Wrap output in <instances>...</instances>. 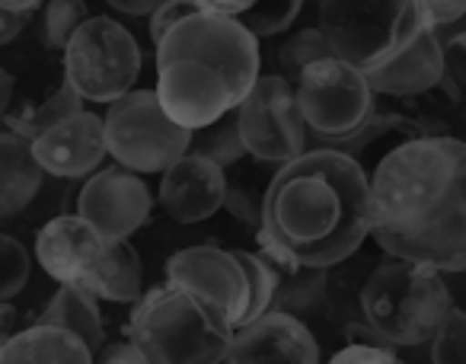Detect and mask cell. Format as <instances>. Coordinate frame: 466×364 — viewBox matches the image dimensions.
Returning a JSON list of instances; mask_svg holds the SVG:
<instances>
[{
  "label": "cell",
  "mask_w": 466,
  "mask_h": 364,
  "mask_svg": "<svg viewBox=\"0 0 466 364\" xmlns=\"http://www.w3.org/2000/svg\"><path fill=\"white\" fill-rule=\"evenodd\" d=\"M237 125L249 154L275 167L307 150V125L300 116L298 93L281 74L256 77L253 90L237 106Z\"/></svg>",
  "instance_id": "obj_10"
},
{
  "label": "cell",
  "mask_w": 466,
  "mask_h": 364,
  "mask_svg": "<svg viewBox=\"0 0 466 364\" xmlns=\"http://www.w3.org/2000/svg\"><path fill=\"white\" fill-rule=\"evenodd\" d=\"M294 93L307 131L323 137L326 144L355 135L374 112V90L368 77L336 55H326L304 67Z\"/></svg>",
  "instance_id": "obj_9"
},
{
  "label": "cell",
  "mask_w": 466,
  "mask_h": 364,
  "mask_svg": "<svg viewBox=\"0 0 466 364\" xmlns=\"http://www.w3.org/2000/svg\"><path fill=\"white\" fill-rule=\"evenodd\" d=\"M39 319L71 329L74 336H80L90 345L93 355L106 342V323H103V310H99V298L86 291L84 285H61L52 294V300H48V307L42 310Z\"/></svg>",
  "instance_id": "obj_26"
},
{
  "label": "cell",
  "mask_w": 466,
  "mask_h": 364,
  "mask_svg": "<svg viewBox=\"0 0 466 364\" xmlns=\"http://www.w3.org/2000/svg\"><path fill=\"white\" fill-rule=\"evenodd\" d=\"M444 61H447V74L466 93V33H457L453 39L444 42Z\"/></svg>",
  "instance_id": "obj_36"
},
{
  "label": "cell",
  "mask_w": 466,
  "mask_h": 364,
  "mask_svg": "<svg viewBox=\"0 0 466 364\" xmlns=\"http://www.w3.org/2000/svg\"><path fill=\"white\" fill-rule=\"evenodd\" d=\"M230 364H313L319 345L300 317L288 310H266L249 323L237 326L227 345Z\"/></svg>",
  "instance_id": "obj_14"
},
{
  "label": "cell",
  "mask_w": 466,
  "mask_h": 364,
  "mask_svg": "<svg viewBox=\"0 0 466 364\" xmlns=\"http://www.w3.org/2000/svg\"><path fill=\"white\" fill-rule=\"evenodd\" d=\"M425 135H447L438 125H428L415 116H406V112H370V118L355 131V135L342 137V141H332L329 147L349 154L351 160H358L364 169L377 167L390 150H396L400 144L412 141V137H425Z\"/></svg>",
  "instance_id": "obj_19"
},
{
  "label": "cell",
  "mask_w": 466,
  "mask_h": 364,
  "mask_svg": "<svg viewBox=\"0 0 466 364\" xmlns=\"http://www.w3.org/2000/svg\"><path fill=\"white\" fill-rule=\"evenodd\" d=\"M39 4H42V0H0V7L14 10V14H33Z\"/></svg>",
  "instance_id": "obj_43"
},
{
  "label": "cell",
  "mask_w": 466,
  "mask_h": 364,
  "mask_svg": "<svg viewBox=\"0 0 466 364\" xmlns=\"http://www.w3.org/2000/svg\"><path fill=\"white\" fill-rule=\"evenodd\" d=\"M444 74H447L444 42L438 39V29L425 26L400 55H393L387 65L364 74V77H368L374 96L380 93V96L409 99L431 90Z\"/></svg>",
  "instance_id": "obj_18"
},
{
  "label": "cell",
  "mask_w": 466,
  "mask_h": 364,
  "mask_svg": "<svg viewBox=\"0 0 466 364\" xmlns=\"http://www.w3.org/2000/svg\"><path fill=\"white\" fill-rule=\"evenodd\" d=\"M259 65V39L240 20L195 10L157 46V96L169 118L195 131L243 103Z\"/></svg>",
  "instance_id": "obj_2"
},
{
  "label": "cell",
  "mask_w": 466,
  "mask_h": 364,
  "mask_svg": "<svg viewBox=\"0 0 466 364\" xmlns=\"http://www.w3.org/2000/svg\"><path fill=\"white\" fill-rule=\"evenodd\" d=\"M383 253L396 259L425 262L444 272H466V147L451 186L434 211L415 230L383 243Z\"/></svg>",
  "instance_id": "obj_11"
},
{
  "label": "cell",
  "mask_w": 466,
  "mask_h": 364,
  "mask_svg": "<svg viewBox=\"0 0 466 364\" xmlns=\"http://www.w3.org/2000/svg\"><path fill=\"white\" fill-rule=\"evenodd\" d=\"M90 16V0H46V42L65 52L74 29Z\"/></svg>",
  "instance_id": "obj_31"
},
{
  "label": "cell",
  "mask_w": 466,
  "mask_h": 364,
  "mask_svg": "<svg viewBox=\"0 0 466 364\" xmlns=\"http://www.w3.org/2000/svg\"><path fill=\"white\" fill-rule=\"evenodd\" d=\"M29 23V14H14V10H4L0 7V48L14 42L16 35L23 33V26Z\"/></svg>",
  "instance_id": "obj_39"
},
{
  "label": "cell",
  "mask_w": 466,
  "mask_h": 364,
  "mask_svg": "<svg viewBox=\"0 0 466 364\" xmlns=\"http://www.w3.org/2000/svg\"><path fill=\"white\" fill-rule=\"evenodd\" d=\"M10 106H14V77H10V74L4 71V65H0V122H4Z\"/></svg>",
  "instance_id": "obj_42"
},
{
  "label": "cell",
  "mask_w": 466,
  "mask_h": 364,
  "mask_svg": "<svg viewBox=\"0 0 466 364\" xmlns=\"http://www.w3.org/2000/svg\"><path fill=\"white\" fill-rule=\"evenodd\" d=\"M33 154L46 176L58 179H86L106 160V122L96 112H74L65 122L48 128L33 141Z\"/></svg>",
  "instance_id": "obj_16"
},
{
  "label": "cell",
  "mask_w": 466,
  "mask_h": 364,
  "mask_svg": "<svg viewBox=\"0 0 466 364\" xmlns=\"http://www.w3.org/2000/svg\"><path fill=\"white\" fill-rule=\"evenodd\" d=\"M224 167L208 157L186 150L160 173V208L176 224H201L224 208Z\"/></svg>",
  "instance_id": "obj_15"
},
{
  "label": "cell",
  "mask_w": 466,
  "mask_h": 364,
  "mask_svg": "<svg viewBox=\"0 0 466 364\" xmlns=\"http://www.w3.org/2000/svg\"><path fill=\"white\" fill-rule=\"evenodd\" d=\"M109 7H116L125 16H150L157 10L160 0H106Z\"/></svg>",
  "instance_id": "obj_41"
},
{
  "label": "cell",
  "mask_w": 466,
  "mask_h": 364,
  "mask_svg": "<svg viewBox=\"0 0 466 364\" xmlns=\"http://www.w3.org/2000/svg\"><path fill=\"white\" fill-rule=\"evenodd\" d=\"M188 150L208 157V160H214L218 167H230V163H237L243 154H249L247 144H243L240 125H237V109L214 118V122L201 125V128H195Z\"/></svg>",
  "instance_id": "obj_27"
},
{
  "label": "cell",
  "mask_w": 466,
  "mask_h": 364,
  "mask_svg": "<svg viewBox=\"0 0 466 364\" xmlns=\"http://www.w3.org/2000/svg\"><path fill=\"white\" fill-rule=\"evenodd\" d=\"M167 281L211 300L233 329L243 326V319H247L253 285H249V275L243 268L237 249H220V247L179 249L167 262Z\"/></svg>",
  "instance_id": "obj_13"
},
{
  "label": "cell",
  "mask_w": 466,
  "mask_h": 364,
  "mask_svg": "<svg viewBox=\"0 0 466 364\" xmlns=\"http://www.w3.org/2000/svg\"><path fill=\"white\" fill-rule=\"evenodd\" d=\"M304 10V0H256L247 14L237 20L256 35V39H272V35L285 33Z\"/></svg>",
  "instance_id": "obj_29"
},
{
  "label": "cell",
  "mask_w": 466,
  "mask_h": 364,
  "mask_svg": "<svg viewBox=\"0 0 466 364\" xmlns=\"http://www.w3.org/2000/svg\"><path fill=\"white\" fill-rule=\"evenodd\" d=\"M106 150L135 173H163L192 144V128L169 118L157 90H128L106 109Z\"/></svg>",
  "instance_id": "obj_8"
},
{
  "label": "cell",
  "mask_w": 466,
  "mask_h": 364,
  "mask_svg": "<svg viewBox=\"0 0 466 364\" xmlns=\"http://www.w3.org/2000/svg\"><path fill=\"white\" fill-rule=\"evenodd\" d=\"M20 329H23V326H20V310H16L10 300H0V351H4V345H7Z\"/></svg>",
  "instance_id": "obj_38"
},
{
  "label": "cell",
  "mask_w": 466,
  "mask_h": 364,
  "mask_svg": "<svg viewBox=\"0 0 466 364\" xmlns=\"http://www.w3.org/2000/svg\"><path fill=\"white\" fill-rule=\"evenodd\" d=\"M106 237L90 221L71 211L58 215L35 237V259L61 285H84L106 249Z\"/></svg>",
  "instance_id": "obj_17"
},
{
  "label": "cell",
  "mask_w": 466,
  "mask_h": 364,
  "mask_svg": "<svg viewBox=\"0 0 466 364\" xmlns=\"http://www.w3.org/2000/svg\"><path fill=\"white\" fill-rule=\"evenodd\" d=\"M259 249L294 262L332 268L370 237V176L336 147H313L281 163L272 176Z\"/></svg>",
  "instance_id": "obj_1"
},
{
  "label": "cell",
  "mask_w": 466,
  "mask_h": 364,
  "mask_svg": "<svg viewBox=\"0 0 466 364\" xmlns=\"http://www.w3.org/2000/svg\"><path fill=\"white\" fill-rule=\"evenodd\" d=\"M415 7L428 29L453 26L466 16V0H415Z\"/></svg>",
  "instance_id": "obj_35"
},
{
  "label": "cell",
  "mask_w": 466,
  "mask_h": 364,
  "mask_svg": "<svg viewBox=\"0 0 466 364\" xmlns=\"http://www.w3.org/2000/svg\"><path fill=\"white\" fill-rule=\"evenodd\" d=\"M201 10H211V14H224V16H237L240 14H247L249 7H253L256 0H195Z\"/></svg>",
  "instance_id": "obj_40"
},
{
  "label": "cell",
  "mask_w": 466,
  "mask_h": 364,
  "mask_svg": "<svg viewBox=\"0 0 466 364\" xmlns=\"http://www.w3.org/2000/svg\"><path fill=\"white\" fill-rule=\"evenodd\" d=\"M84 288L109 304H137L144 294V266L137 249L128 240H109Z\"/></svg>",
  "instance_id": "obj_22"
},
{
  "label": "cell",
  "mask_w": 466,
  "mask_h": 364,
  "mask_svg": "<svg viewBox=\"0 0 466 364\" xmlns=\"http://www.w3.org/2000/svg\"><path fill=\"white\" fill-rule=\"evenodd\" d=\"M275 163H266L253 154H243L237 163L224 167V208L247 228H259L262 221V205H266L268 186H272L275 176Z\"/></svg>",
  "instance_id": "obj_24"
},
{
  "label": "cell",
  "mask_w": 466,
  "mask_h": 364,
  "mask_svg": "<svg viewBox=\"0 0 466 364\" xmlns=\"http://www.w3.org/2000/svg\"><path fill=\"white\" fill-rule=\"evenodd\" d=\"M431 361L434 364H460L466 361V313L451 307L441 326L431 336Z\"/></svg>",
  "instance_id": "obj_32"
},
{
  "label": "cell",
  "mask_w": 466,
  "mask_h": 364,
  "mask_svg": "<svg viewBox=\"0 0 466 364\" xmlns=\"http://www.w3.org/2000/svg\"><path fill=\"white\" fill-rule=\"evenodd\" d=\"M332 364H396L393 345H374V342H349L329 358Z\"/></svg>",
  "instance_id": "obj_34"
},
{
  "label": "cell",
  "mask_w": 466,
  "mask_h": 364,
  "mask_svg": "<svg viewBox=\"0 0 466 364\" xmlns=\"http://www.w3.org/2000/svg\"><path fill=\"white\" fill-rule=\"evenodd\" d=\"M141 77V46L112 16L84 20L65 46V80L84 96V103H103L125 96Z\"/></svg>",
  "instance_id": "obj_7"
},
{
  "label": "cell",
  "mask_w": 466,
  "mask_h": 364,
  "mask_svg": "<svg viewBox=\"0 0 466 364\" xmlns=\"http://www.w3.org/2000/svg\"><path fill=\"white\" fill-rule=\"evenodd\" d=\"M96 361H109V364H144L147 358H144V351L137 349V345L131 342V339H125V342L99 345Z\"/></svg>",
  "instance_id": "obj_37"
},
{
  "label": "cell",
  "mask_w": 466,
  "mask_h": 364,
  "mask_svg": "<svg viewBox=\"0 0 466 364\" xmlns=\"http://www.w3.org/2000/svg\"><path fill=\"white\" fill-rule=\"evenodd\" d=\"M230 336L233 326L211 300L169 281L141 294L128 319V339L157 364H218Z\"/></svg>",
  "instance_id": "obj_4"
},
{
  "label": "cell",
  "mask_w": 466,
  "mask_h": 364,
  "mask_svg": "<svg viewBox=\"0 0 466 364\" xmlns=\"http://www.w3.org/2000/svg\"><path fill=\"white\" fill-rule=\"evenodd\" d=\"M195 10H201L195 0H160V4H157V10L150 14V26H147L150 42H154V46H160L163 35H167L179 20H186L188 14H195Z\"/></svg>",
  "instance_id": "obj_33"
},
{
  "label": "cell",
  "mask_w": 466,
  "mask_h": 364,
  "mask_svg": "<svg viewBox=\"0 0 466 364\" xmlns=\"http://www.w3.org/2000/svg\"><path fill=\"white\" fill-rule=\"evenodd\" d=\"M80 109H84V96L65 80L61 86L42 93V96L23 99V103L10 106L7 116H4V128L16 131L26 141H35L39 135H46L48 128H55V125L65 122L67 116H74Z\"/></svg>",
  "instance_id": "obj_25"
},
{
  "label": "cell",
  "mask_w": 466,
  "mask_h": 364,
  "mask_svg": "<svg viewBox=\"0 0 466 364\" xmlns=\"http://www.w3.org/2000/svg\"><path fill=\"white\" fill-rule=\"evenodd\" d=\"M453 300L438 268L412 259H390L361 288V317L396 349L431 342Z\"/></svg>",
  "instance_id": "obj_5"
},
{
  "label": "cell",
  "mask_w": 466,
  "mask_h": 364,
  "mask_svg": "<svg viewBox=\"0 0 466 364\" xmlns=\"http://www.w3.org/2000/svg\"><path fill=\"white\" fill-rule=\"evenodd\" d=\"M93 349L58 323H39L20 329L0 351V364H90Z\"/></svg>",
  "instance_id": "obj_21"
},
{
  "label": "cell",
  "mask_w": 466,
  "mask_h": 364,
  "mask_svg": "<svg viewBox=\"0 0 466 364\" xmlns=\"http://www.w3.org/2000/svg\"><path fill=\"white\" fill-rule=\"evenodd\" d=\"M326 55H332L329 42H326V35L319 33V26H313V29H300V33L288 35V39L281 42L279 52H275V61H279L281 77H285L288 84H298L304 67H310L313 61L326 58Z\"/></svg>",
  "instance_id": "obj_28"
},
{
  "label": "cell",
  "mask_w": 466,
  "mask_h": 364,
  "mask_svg": "<svg viewBox=\"0 0 466 364\" xmlns=\"http://www.w3.org/2000/svg\"><path fill=\"white\" fill-rule=\"evenodd\" d=\"M466 144L451 135H425L400 144L370 169V237L383 247L415 230L451 186Z\"/></svg>",
  "instance_id": "obj_3"
},
{
  "label": "cell",
  "mask_w": 466,
  "mask_h": 364,
  "mask_svg": "<svg viewBox=\"0 0 466 364\" xmlns=\"http://www.w3.org/2000/svg\"><path fill=\"white\" fill-rule=\"evenodd\" d=\"M46 169L35 160L33 141L16 131H0V221L20 217L39 196Z\"/></svg>",
  "instance_id": "obj_20"
},
{
  "label": "cell",
  "mask_w": 466,
  "mask_h": 364,
  "mask_svg": "<svg viewBox=\"0 0 466 364\" xmlns=\"http://www.w3.org/2000/svg\"><path fill=\"white\" fill-rule=\"evenodd\" d=\"M154 208L147 182L141 173L122 167H99L90 173L74 198V211L84 221H90L106 240H131L135 230H141Z\"/></svg>",
  "instance_id": "obj_12"
},
{
  "label": "cell",
  "mask_w": 466,
  "mask_h": 364,
  "mask_svg": "<svg viewBox=\"0 0 466 364\" xmlns=\"http://www.w3.org/2000/svg\"><path fill=\"white\" fill-rule=\"evenodd\" d=\"M33 275V256L16 237L0 234V300H14Z\"/></svg>",
  "instance_id": "obj_30"
},
{
  "label": "cell",
  "mask_w": 466,
  "mask_h": 364,
  "mask_svg": "<svg viewBox=\"0 0 466 364\" xmlns=\"http://www.w3.org/2000/svg\"><path fill=\"white\" fill-rule=\"evenodd\" d=\"M317 26L336 58L370 74L400 55L425 23L415 0H319Z\"/></svg>",
  "instance_id": "obj_6"
},
{
  "label": "cell",
  "mask_w": 466,
  "mask_h": 364,
  "mask_svg": "<svg viewBox=\"0 0 466 364\" xmlns=\"http://www.w3.org/2000/svg\"><path fill=\"white\" fill-rule=\"evenodd\" d=\"M266 262L275 272V294H272V307L275 310H288L294 317H307V313H317L326 304V272L329 268H317V266H304V262H294L288 256L279 253H266ZM268 307V310H272Z\"/></svg>",
  "instance_id": "obj_23"
}]
</instances>
